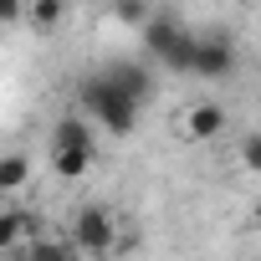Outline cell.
Instances as JSON below:
<instances>
[{
    "instance_id": "6da1fadb",
    "label": "cell",
    "mask_w": 261,
    "mask_h": 261,
    "mask_svg": "<svg viewBox=\"0 0 261 261\" xmlns=\"http://www.w3.org/2000/svg\"><path fill=\"white\" fill-rule=\"evenodd\" d=\"M77 97H82V113L97 123V128H108V139H128V134H134V128H139V97H128L113 77H87L82 87H77Z\"/></svg>"
},
{
    "instance_id": "7a4b0ae2",
    "label": "cell",
    "mask_w": 261,
    "mask_h": 261,
    "mask_svg": "<svg viewBox=\"0 0 261 261\" xmlns=\"http://www.w3.org/2000/svg\"><path fill=\"white\" fill-rule=\"evenodd\" d=\"M72 246L82 256H108L118 251V215L108 205H82L72 215Z\"/></svg>"
},
{
    "instance_id": "3957f363",
    "label": "cell",
    "mask_w": 261,
    "mask_h": 261,
    "mask_svg": "<svg viewBox=\"0 0 261 261\" xmlns=\"http://www.w3.org/2000/svg\"><path fill=\"white\" fill-rule=\"evenodd\" d=\"M185 36H190V31H185V26H179L174 16H159V11H154V16H149V21L139 26V41H144V57H154L159 67H164V62L174 57V46H179Z\"/></svg>"
},
{
    "instance_id": "277c9868",
    "label": "cell",
    "mask_w": 261,
    "mask_h": 261,
    "mask_svg": "<svg viewBox=\"0 0 261 261\" xmlns=\"http://www.w3.org/2000/svg\"><path fill=\"white\" fill-rule=\"evenodd\" d=\"M230 72H236V46H230L225 36H200V46H195V77L220 82V77H230Z\"/></svg>"
},
{
    "instance_id": "5b68a950",
    "label": "cell",
    "mask_w": 261,
    "mask_h": 261,
    "mask_svg": "<svg viewBox=\"0 0 261 261\" xmlns=\"http://www.w3.org/2000/svg\"><path fill=\"white\" fill-rule=\"evenodd\" d=\"M230 128V113L220 108V102H195L190 113H185V139L190 144H210V139H220Z\"/></svg>"
},
{
    "instance_id": "8992f818",
    "label": "cell",
    "mask_w": 261,
    "mask_h": 261,
    "mask_svg": "<svg viewBox=\"0 0 261 261\" xmlns=\"http://www.w3.org/2000/svg\"><path fill=\"white\" fill-rule=\"evenodd\" d=\"M102 77H113L128 97H139V102H149V92H154L149 62H108V67H102Z\"/></svg>"
},
{
    "instance_id": "52a82bcc",
    "label": "cell",
    "mask_w": 261,
    "mask_h": 261,
    "mask_svg": "<svg viewBox=\"0 0 261 261\" xmlns=\"http://www.w3.org/2000/svg\"><path fill=\"white\" fill-rule=\"evenodd\" d=\"M92 169V149H77V144H51V174L57 179H82Z\"/></svg>"
},
{
    "instance_id": "ba28073f",
    "label": "cell",
    "mask_w": 261,
    "mask_h": 261,
    "mask_svg": "<svg viewBox=\"0 0 261 261\" xmlns=\"http://www.w3.org/2000/svg\"><path fill=\"white\" fill-rule=\"evenodd\" d=\"M62 21H67V0H26V26L31 31L51 36Z\"/></svg>"
},
{
    "instance_id": "9c48e42d",
    "label": "cell",
    "mask_w": 261,
    "mask_h": 261,
    "mask_svg": "<svg viewBox=\"0 0 261 261\" xmlns=\"http://www.w3.org/2000/svg\"><path fill=\"white\" fill-rule=\"evenodd\" d=\"M51 144H77V149H92V123L77 118V113H62L51 123Z\"/></svg>"
},
{
    "instance_id": "30bf717a",
    "label": "cell",
    "mask_w": 261,
    "mask_h": 261,
    "mask_svg": "<svg viewBox=\"0 0 261 261\" xmlns=\"http://www.w3.org/2000/svg\"><path fill=\"white\" fill-rule=\"evenodd\" d=\"M31 185V159L26 154H0V195H16Z\"/></svg>"
},
{
    "instance_id": "8fae6325",
    "label": "cell",
    "mask_w": 261,
    "mask_h": 261,
    "mask_svg": "<svg viewBox=\"0 0 261 261\" xmlns=\"http://www.w3.org/2000/svg\"><path fill=\"white\" fill-rule=\"evenodd\" d=\"M26 246V210L0 205V251H21Z\"/></svg>"
},
{
    "instance_id": "7c38bea8",
    "label": "cell",
    "mask_w": 261,
    "mask_h": 261,
    "mask_svg": "<svg viewBox=\"0 0 261 261\" xmlns=\"http://www.w3.org/2000/svg\"><path fill=\"white\" fill-rule=\"evenodd\" d=\"M154 16V0H113V21L123 26H144Z\"/></svg>"
},
{
    "instance_id": "4fadbf2b",
    "label": "cell",
    "mask_w": 261,
    "mask_h": 261,
    "mask_svg": "<svg viewBox=\"0 0 261 261\" xmlns=\"http://www.w3.org/2000/svg\"><path fill=\"white\" fill-rule=\"evenodd\" d=\"M195 46H200V36L190 31V36H185V41L174 46V57H169L164 67H169V72H195Z\"/></svg>"
},
{
    "instance_id": "5bb4252c",
    "label": "cell",
    "mask_w": 261,
    "mask_h": 261,
    "mask_svg": "<svg viewBox=\"0 0 261 261\" xmlns=\"http://www.w3.org/2000/svg\"><path fill=\"white\" fill-rule=\"evenodd\" d=\"M236 154H241V169H251V174H261V134H246Z\"/></svg>"
},
{
    "instance_id": "9a60e30c",
    "label": "cell",
    "mask_w": 261,
    "mask_h": 261,
    "mask_svg": "<svg viewBox=\"0 0 261 261\" xmlns=\"http://www.w3.org/2000/svg\"><path fill=\"white\" fill-rule=\"evenodd\" d=\"M26 21V0H0V31Z\"/></svg>"
},
{
    "instance_id": "2e32d148",
    "label": "cell",
    "mask_w": 261,
    "mask_h": 261,
    "mask_svg": "<svg viewBox=\"0 0 261 261\" xmlns=\"http://www.w3.org/2000/svg\"><path fill=\"white\" fill-rule=\"evenodd\" d=\"M251 220H256V225H261V200H256V210H251Z\"/></svg>"
}]
</instances>
